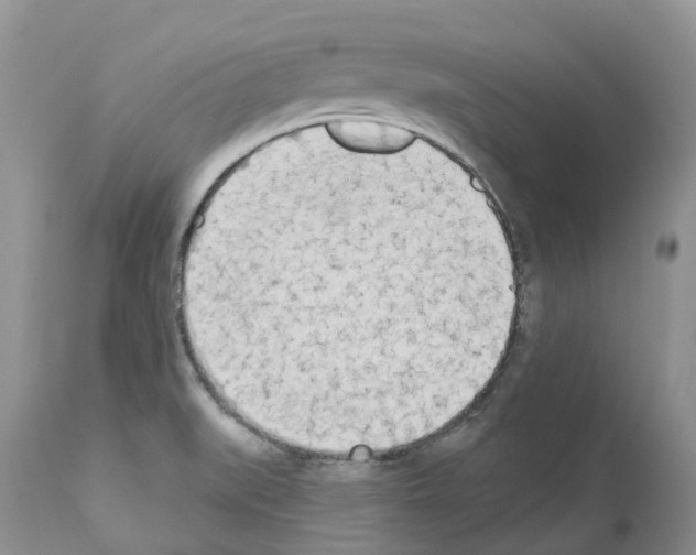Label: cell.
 Instances as JSON below:
<instances>
[{"mask_svg":"<svg viewBox=\"0 0 696 555\" xmlns=\"http://www.w3.org/2000/svg\"><path fill=\"white\" fill-rule=\"evenodd\" d=\"M328 134L339 146L360 154L389 155L410 148L413 132L387 122L365 119L335 120L327 124Z\"/></svg>","mask_w":696,"mask_h":555,"instance_id":"obj_2","label":"cell"},{"mask_svg":"<svg viewBox=\"0 0 696 555\" xmlns=\"http://www.w3.org/2000/svg\"><path fill=\"white\" fill-rule=\"evenodd\" d=\"M235 229L195 294L204 377L250 425L323 454L439 429L498 361L514 269L448 208L326 186Z\"/></svg>","mask_w":696,"mask_h":555,"instance_id":"obj_1","label":"cell"}]
</instances>
